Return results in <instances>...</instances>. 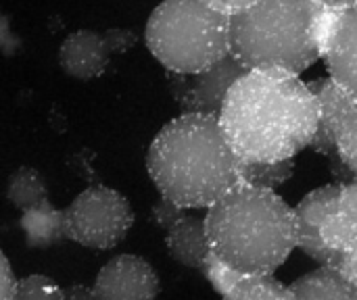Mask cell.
<instances>
[{"instance_id":"cell-1","label":"cell","mask_w":357,"mask_h":300,"mask_svg":"<svg viewBox=\"0 0 357 300\" xmlns=\"http://www.w3.org/2000/svg\"><path fill=\"white\" fill-rule=\"evenodd\" d=\"M320 104L310 84L287 71L253 69L230 90L220 125L247 163H280L312 146Z\"/></svg>"},{"instance_id":"cell-2","label":"cell","mask_w":357,"mask_h":300,"mask_svg":"<svg viewBox=\"0 0 357 300\" xmlns=\"http://www.w3.org/2000/svg\"><path fill=\"white\" fill-rule=\"evenodd\" d=\"M243 159L230 146L220 119L182 113L151 142L146 169L161 196L182 209H209L243 184Z\"/></svg>"},{"instance_id":"cell-3","label":"cell","mask_w":357,"mask_h":300,"mask_svg":"<svg viewBox=\"0 0 357 300\" xmlns=\"http://www.w3.org/2000/svg\"><path fill=\"white\" fill-rule=\"evenodd\" d=\"M211 251L245 276H272L297 248L293 209L274 192L241 184L205 215Z\"/></svg>"},{"instance_id":"cell-4","label":"cell","mask_w":357,"mask_h":300,"mask_svg":"<svg viewBox=\"0 0 357 300\" xmlns=\"http://www.w3.org/2000/svg\"><path fill=\"white\" fill-rule=\"evenodd\" d=\"M316 0H257L230 17V52L249 69L299 75L318 56Z\"/></svg>"},{"instance_id":"cell-5","label":"cell","mask_w":357,"mask_h":300,"mask_svg":"<svg viewBox=\"0 0 357 300\" xmlns=\"http://www.w3.org/2000/svg\"><path fill=\"white\" fill-rule=\"evenodd\" d=\"M144 35L153 56L176 73H203L230 54V17L207 0H163Z\"/></svg>"},{"instance_id":"cell-6","label":"cell","mask_w":357,"mask_h":300,"mask_svg":"<svg viewBox=\"0 0 357 300\" xmlns=\"http://www.w3.org/2000/svg\"><path fill=\"white\" fill-rule=\"evenodd\" d=\"M69 240L107 251L117 246L134 223V211L128 198L107 186H90L65 209Z\"/></svg>"},{"instance_id":"cell-7","label":"cell","mask_w":357,"mask_h":300,"mask_svg":"<svg viewBox=\"0 0 357 300\" xmlns=\"http://www.w3.org/2000/svg\"><path fill=\"white\" fill-rule=\"evenodd\" d=\"M249 69L230 52L226 58L215 63L203 73L197 75H184L176 73L174 79V94L184 109V113H199V115H211L220 119V113L224 109V102L234 88V84L245 77Z\"/></svg>"},{"instance_id":"cell-8","label":"cell","mask_w":357,"mask_h":300,"mask_svg":"<svg viewBox=\"0 0 357 300\" xmlns=\"http://www.w3.org/2000/svg\"><path fill=\"white\" fill-rule=\"evenodd\" d=\"M92 288L98 300H157L161 282L142 257L117 255L100 267Z\"/></svg>"},{"instance_id":"cell-9","label":"cell","mask_w":357,"mask_h":300,"mask_svg":"<svg viewBox=\"0 0 357 300\" xmlns=\"http://www.w3.org/2000/svg\"><path fill=\"white\" fill-rule=\"evenodd\" d=\"M343 192V184H328L310 192L295 209L297 246L320 265H339V257L328 248L322 238V228L335 211Z\"/></svg>"},{"instance_id":"cell-10","label":"cell","mask_w":357,"mask_h":300,"mask_svg":"<svg viewBox=\"0 0 357 300\" xmlns=\"http://www.w3.org/2000/svg\"><path fill=\"white\" fill-rule=\"evenodd\" d=\"M113 52L109 33L100 35L92 29H77L63 40L59 65L75 79H94L105 73Z\"/></svg>"},{"instance_id":"cell-11","label":"cell","mask_w":357,"mask_h":300,"mask_svg":"<svg viewBox=\"0 0 357 300\" xmlns=\"http://www.w3.org/2000/svg\"><path fill=\"white\" fill-rule=\"evenodd\" d=\"M324 58L331 77L357 98V4L343 8Z\"/></svg>"},{"instance_id":"cell-12","label":"cell","mask_w":357,"mask_h":300,"mask_svg":"<svg viewBox=\"0 0 357 300\" xmlns=\"http://www.w3.org/2000/svg\"><path fill=\"white\" fill-rule=\"evenodd\" d=\"M307 84L320 104V123H318V132H316V138L310 148L333 157V155H337V146H335L337 127H339L345 111L349 109V104L356 100V96L345 92L333 77H320V79H314Z\"/></svg>"},{"instance_id":"cell-13","label":"cell","mask_w":357,"mask_h":300,"mask_svg":"<svg viewBox=\"0 0 357 300\" xmlns=\"http://www.w3.org/2000/svg\"><path fill=\"white\" fill-rule=\"evenodd\" d=\"M167 253L174 261L188 269L203 267L205 259L211 253V242L207 236V223L205 217L184 215L165 236Z\"/></svg>"},{"instance_id":"cell-14","label":"cell","mask_w":357,"mask_h":300,"mask_svg":"<svg viewBox=\"0 0 357 300\" xmlns=\"http://www.w3.org/2000/svg\"><path fill=\"white\" fill-rule=\"evenodd\" d=\"M322 238L339 261L357 244V177L343 184L341 198L322 228Z\"/></svg>"},{"instance_id":"cell-15","label":"cell","mask_w":357,"mask_h":300,"mask_svg":"<svg viewBox=\"0 0 357 300\" xmlns=\"http://www.w3.org/2000/svg\"><path fill=\"white\" fill-rule=\"evenodd\" d=\"M295 300H357V288L333 265H320L291 286Z\"/></svg>"},{"instance_id":"cell-16","label":"cell","mask_w":357,"mask_h":300,"mask_svg":"<svg viewBox=\"0 0 357 300\" xmlns=\"http://www.w3.org/2000/svg\"><path fill=\"white\" fill-rule=\"evenodd\" d=\"M19 228L23 230L29 248H48L63 240H69L65 209L52 207L50 200L23 213V217L19 219Z\"/></svg>"},{"instance_id":"cell-17","label":"cell","mask_w":357,"mask_h":300,"mask_svg":"<svg viewBox=\"0 0 357 300\" xmlns=\"http://www.w3.org/2000/svg\"><path fill=\"white\" fill-rule=\"evenodd\" d=\"M6 198H8V203L15 209L27 213V211H31V209H36V207H40L42 203L48 200L46 182L40 175L38 169H33V167H19L8 177Z\"/></svg>"},{"instance_id":"cell-18","label":"cell","mask_w":357,"mask_h":300,"mask_svg":"<svg viewBox=\"0 0 357 300\" xmlns=\"http://www.w3.org/2000/svg\"><path fill=\"white\" fill-rule=\"evenodd\" d=\"M295 171V159H287L280 163H247L243 161L241 175L243 184L264 190H274L291 180Z\"/></svg>"},{"instance_id":"cell-19","label":"cell","mask_w":357,"mask_h":300,"mask_svg":"<svg viewBox=\"0 0 357 300\" xmlns=\"http://www.w3.org/2000/svg\"><path fill=\"white\" fill-rule=\"evenodd\" d=\"M224 300H295L291 288L282 286L272 276H247Z\"/></svg>"},{"instance_id":"cell-20","label":"cell","mask_w":357,"mask_h":300,"mask_svg":"<svg viewBox=\"0 0 357 300\" xmlns=\"http://www.w3.org/2000/svg\"><path fill=\"white\" fill-rule=\"evenodd\" d=\"M337 157L357 177V98L345 111L335 134Z\"/></svg>"},{"instance_id":"cell-21","label":"cell","mask_w":357,"mask_h":300,"mask_svg":"<svg viewBox=\"0 0 357 300\" xmlns=\"http://www.w3.org/2000/svg\"><path fill=\"white\" fill-rule=\"evenodd\" d=\"M201 274L207 278V282L211 284V288L224 299L238 282H243L247 276L236 271L234 267H230L228 263H224L213 251L209 253V257L205 259L203 267H201Z\"/></svg>"},{"instance_id":"cell-22","label":"cell","mask_w":357,"mask_h":300,"mask_svg":"<svg viewBox=\"0 0 357 300\" xmlns=\"http://www.w3.org/2000/svg\"><path fill=\"white\" fill-rule=\"evenodd\" d=\"M15 300H65V288L46 276H27L19 280Z\"/></svg>"},{"instance_id":"cell-23","label":"cell","mask_w":357,"mask_h":300,"mask_svg":"<svg viewBox=\"0 0 357 300\" xmlns=\"http://www.w3.org/2000/svg\"><path fill=\"white\" fill-rule=\"evenodd\" d=\"M182 217H184V209L180 205H176L174 200L165 198V196H161L159 203L151 211V219L155 221V226L165 230V232H169Z\"/></svg>"},{"instance_id":"cell-24","label":"cell","mask_w":357,"mask_h":300,"mask_svg":"<svg viewBox=\"0 0 357 300\" xmlns=\"http://www.w3.org/2000/svg\"><path fill=\"white\" fill-rule=\"evenodd\" d=\"M0 288H2V299L0 300H15V294H17V288H19V280L17 276L13 274V267L8 263V257L2 253L0 255Z\"/></svg>"},{"instance_id":"cell-25","label":"cell","mask_w":357,"mask_h":300,"mask_svg":"<svg viewBox=\"0 0 357 300\" xmlns=\"http://www.w3.org/2000/svg\"><path fill=\"white\" fill-rule=\"evenodd\" d=\"M213 8H218L220 13L228 15V17H234L247 8H251L257 0H207Z\"/></svg>"},{"instance_id":"cell-26","label":"cell","mask_w":357,"mask_h":300,"mask_svg":"<svg viewBox=\"0 0 357 300\" xmlns=\"http://www.w3.org/2000/svg\"><path fill=\"white\" fill-rule=\"evenodd\" d=\"M337 269H341V274H343V276H345V278L357 288V244L351 251H347V253L341 257Z\"/></svg>"},{"instance_id":"cell-27","label":"cell","mask_w":357,"mask_h":300,"mask_svg":"<svg viewBox=\"0 0 357 300\" xmlns=\"http://www.w3.org/2000/svg\"><path fill=\"white\" fill-rule=\"evenodd\" d=\"M65 300H98V297H96L94 288L75 284V286L65 290Z\"/></svg>"},{"instance_id":"cell-28","label":"cell","mask_w":357,"mask_h":300,"mask_svg":"<svg viewBox=\"0 0 357 300\" xmlns=\"http://www.w3.org/2000/svg\"><path fill=\"white\" fill-rule=\"evenodd\" d=\"M316 2L326 4V6H341V8L351 6V4H357V0H316Z\"/></svg>"}]
</instances>
